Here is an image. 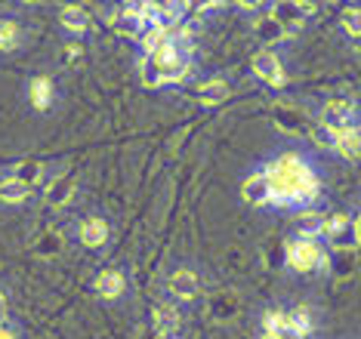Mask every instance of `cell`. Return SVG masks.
<instances>
[{
  "label": "cell",
  "instance_id": "obj_20",
  "mask_svg": "<svg viewBox=\"0 0 361 339\" xmlns=\"http://www.w3.org/2000/svg\"><path fill=\"white\" fill-rule=\"evenodd\" d=\"M40 173H44V167H40V161H22V164H16L13 179L31 188V185H37V182H40Z\"/></svg>",
  "mask_w": 361,
  "mask_h": 339
},
{
  "label": "cell",
  "instance_id": "obj_29",
  "mask_svg": "<svg viewBox=\"0 0 361 339\" xmlns=\"http://www.w3.org/2000/svg\"><path fill=\"white\" fill-rule=\"evenodd\" d=\"M262 339H302V336H297V333H266Z\"/></svg>",
  "mask_w": 361,
  "mask_h": 339
},
{
  "label": "cell",
  "instance_id": "obj_19",
  "mask_svg": "<svg viewBox=\"0 0 361 339\" xmlns=\"http://www.w3.org/2000/svg\"><path fill=\"white\" fill-rule=\"evenodd\" d=\"M111 22H114V28L118 31H124V35H130V37H139V4L121 10Z\"/></svg>",
  "mask_w": 361,
  "mask_h": 339
},
{
  "label": "cell",
  "instance_id": "obj_32",
  "mask_svg": "<svg viewBox=\"0 0 361 339\" xmlns=\"http://www.w3.org/2000/svg\"><path fill=\"white\" fill-rule=\"evenodd\" d=\"M0 339H16V336L10 333V330H0Z\"/></svg>",
  "mask_w": 361,
  "mask_h": 339
},
{
  "label": "cell",
  "instance_id": "obj_2",
  "mask_svg": "<svg viewBox=\"0 0 361 339\" xmlns=\"http://www.w3.org/2000/svg\"><path fill=\"white\" fill-rule=\"evenodd\" d=\"M287 266L293 271H312L327 266V253L315 244V238H297L287 244Z\"/></svg>",
  "mask_w": 361,
  "mask_h": 339
},
{
  "label": "cell",
  "instance_id": "obj_15",
  "mask_svg": "<svg viewBox=\"0 0 361 339\" xmlns=\"http://www.w3.org/2000/svg\"><path fill=\"white\" fill-rule=\"evenodd\" d=\"M195 96H198V102H204V105H219L232 96V90H228L226 80H210V84H201L195 90Z\"/></svg>",
  "mask_w": 361,
  "mask_h": 339
},
{
  "label": "cell",
  "instance_id": "obj_12",
  "mask_svg": "<svg viewBox=\"0 0 361 339\" xmlns=\"http://www.w3.org/2000/svg\"><path fill=\"white\" fill-rule=\"evenodd\" d=\"M80 241H84L87 247H102L105 241H109V226L93 216V219H84L80 222Z\"/></svg>",
  "mask_w": 361,
  "mask_h": 339
},
{
  "label": "cell",
  "instance_id": "obj_5",
  "mask_svg": "<svg viewBox=\"0 0 361 339\" xmlns=\"http://www.w3.org/2000/svg\"><path fill=\"white\" fill-rule=\"evenodd\" d=\"M253 71H257V78H262L272 87L284 84V68H281V62H278V56L272 49H262V53L253 56Z\"/></svg>",
  "mask_w": 361,
  "mask_h": 339
},
{
  "label": "cell",
  "instance_id": "obj_3",
  "mask_svg": "<svg viewBox=\"0 0 361 339\" xmlns=\"http://www.w3.org/2000/svg\"><path fill=\"white\" fill-rule=\"evenodd\" d=\"M322 127H327L334 136L355 130V105L349 99H331L322 111Z\"/></svg>",
  "mask_w": 361,
  "mask_h": 339
},
{
  "label": "cell",
  "instance_id": "obj_25",
  "mask_svg": "<svg viewBox=\"0 0 361 339\" xmlns=\"http://www.w3.org/2000/svg\"><path fill=\"white\" fill-rule=\"evenodd\" d=\"M19 37H22L19 25L16 22H0V49H4V53L19 47Z\"/></svg>",
  "mask_w": 361,
  "mask_h": 339
},
{
  "label": "cell",
  "instance_id": "obj_6",
  "mask_svg": "<svg viewBox=\"0 0 361 339\" xmlns=\"http://www.w3.org/2000/svg\"><path fill=\"white\" fill-rule=\"evenodd\" d=\"M272 118L281 130L287 133H297V136H309L312 133V123L306 121V114H300L297 109H287V105H272Z\"/></svg>",
  "mask_w": 361,
  "mask_h": 339
},
{
  "label": "cell",
  "instance_id": "obj_31",
  "mask_svg": "<svg viewBox=\"0 0 361 339\" xmlns=\"http://www.w3.org/2000/svg\"><path fill=\"white\" fill-rule=\"evenodd\" d=\"M4 318H6V300L0 296V321H4Z\"/></svg>",
  "mask_w": 361,
  "mask_h": 339
},
{
  "label": "cell",
  "instance_id": "obj_13",
  "mask_svg": "<svg viewBox=\"0 0 361 339\" xmlns=\"http://www.w3.org/2000/svg\"><path fill=\"white\" fill-rule=\"evenodd\" d=\"M93 287H96L99 296H105V300H118L127 284H124V275H121V271H102Z\"/></svg>",
  "mask_w": 361,
  "mask_h": 339
},
{
  "label": "cell",
  "instance_id": "obj_24",
  "mask_svg": "<svg viewBox=\"0 0 361 339\" xmlns=\"http://www.w3.org/2000/svg\"><path fill=\"white\" fill-rule=\"evenodd\" d=\"M262 324H266V333H290L287 330V312L281 309H269L262 315Z\"/></svg>",
  "mask_w": 361,
  "mask_h": 339
},
{
  "label": "cell",
  "instance_id": "obj_16",
  "mask_svg": "<svg viewBox=\"0 0 361 339\" xmlns=\"http://www.w3.org/2000/svg\"><path fill=\"white\" fill-rule=\"evenodd\" d=\"M324 213H318V210H306V213H300L297 216V235L300 238H318L324 231Z\"/></svg>",
  "mask_w": 361,
  "mask_h": 339
},
{
  "label": "cell",
  "instance_id": "obj_21",
  "mask_svg": "<svg viewBox=\"0 0 361 339\" xmlns=\"http://www.w3.org/2000/svg\"><path fill=\"white\" fill-rule=\"evenodd\" d=\"M28 197H31V188L22 185V182H16V179L0 182V201H6V204H22V201H28Z\"/></svg>",
  "mask_w": 361,
  "mask_h": 339
},
{
  "label": "cell",
  "instance_id": "obj_10",
  "mask_svg": "<svg viewBox=\"0 0 361 339\" xmlns=\"http://www.w3.org/2000/svg\"><path fill=\"white\" fill-rule=\"evenodd\" d=\"M253 37L262 40V44H278V40L287 37V31L272 13H266V16H257V22H253Z\"/></svg>",
  "mask_w": 361,
  "mask_h": 339
},
{
  "label": "cell",
  "instance_id": "obj_18",
  "mask_svg": "<svg viewBox=\"0 0 361 339\" xmlns=\"http://www.w3.org/2000/svg\"><path fill=\"white\" fill-rule=\"evenodd\" d=\"M28 96H31V105L35 109H50V102H53V84H50V78H35L31 80V87H28Z\"/></svg>",
  "mask_w": 361,
  "mask_h": 339
},
{
  "label": "cell",
  "instance_id": "obj_26",
  "mask_svg": "<svg viewBox=\"0 0 361 339\" xmlns=\"http://www.w3.org/2000/svg\"><path fill=\"white\" fill-rule=\"evenodd\" d=\"M343 28L349 31L352 37H361V10H343Z\"/></svg>",
  "mask_w": 361,
  "mask_h": 339
},
{
  "label": "cell",
  "instance_id": "obj_23",
  "mask_svg": "<svg viewBox=\"0 0 361 339\" xmlns=\"http://www.w3.org/2000/svg\"><path fill=\"white\" fill-rule=\"evenodd\" d=\"M287 330L297 336H306L312 330V312L309 309H293L287 312Z\"/></svg>",
  "mask_w": 361,
  "mask_h": 339
},
{
  "label": "cell",
  "instance_id": "obj_8",
  "mask_svg": "<svg viewBox=\"0 0 361 339\" xmlns=\"http://www.w3.org/2000/svg\"><path fill=\"white\" fill-rule=\"evenodd\" d=\"M312 10H315L312 4H290V0H284V4L272 6V16L284 25V31H290V28H297V25H302V19H306Z\"/></svg>",
  "mask_w": 361,
  "mask_h": 339
},
{
  "label": "cell",
  "instance_id": "obj_17",
  "mask_svg": "<svg viewBox=\"0 0 361 339\" xmlns=\"http://www.w3.org/2000/svg\"><path fill=\"white\" fill-rule=\"evenodd\" d=\"M176 330H179L176 309H170V305H158V309H154V333L158 336H173Z\"/></svg>",
  "mask_w": 361,
  "mask_h": 339
},
{
  "label": "cell",
  "instance_id": "obj_9",
  "mask_svg": "<svg viewBox=\"0 0 361 339\" xmlns=\"http://www.w3.org/2000/svg\"><path fill=\"white\" fill-rule=\"evenodd\" d=\"M241 197H244L247 204H253V207H262V204L272 201V192H269V179H266V173H257V176L244 179Z\"/></svg>",
  "mask_w": 361,
  "mask_h": 339
},
{
  "label": "cell",
  "instance_id": "obj_7",
  "mask_svg": "<svg viewBox=\"0 0 361 339\" xmlns=\"http://www.w3.org/2000/svg\"><path fill=\"white\" fill-rule=\"evenodd\" d=\"M167 287H170V293L179 296V300H195V296L201 293V281L195 271H188V269H179L170 275L167 281Z\"/></svg>",
  "mask_w": 361,
  "mask_h": 339
},
{
  "label": "cell",
  "instance_id": "obj_30",
  "mask_svg": "<svg viewBox=\"0 0 361 339\" xmlns=\"http://www.w3.org/2000/svg\"><path fill=\"white\" fill-rule=\"evenodd\" d=\"M352 228H355V244H361V213L352 219Z\"/></svg>",
  "mask_w": 361,
  "mask_h": 339
},
{
  "label": "cell",
  "instance_id": "obj_11",
  "mask_svg": "<svg viewBox=\"0 0 361 339\" xmlns=\"http://www.w3.org/2000/svg\"><path fill=\"white\" fill-rule=\"evenodd\" d=\"M71 195H75V179L71 176H56L50 179V185H47V204L50 207H62V204H68L71 201Z\"/></svg>",
  "mask_w": 361,
  "mask_h": 339
},
{
  "label": "cell",
  "instance_id": "obj_1",
  "mask_svg": "<svg viewBox=\"0 0 361 339\" xmlns=\"http://www.w3.org/2000/svg\"><path fill=\"white\" fill-rule=\"evenodd\" d=\"M272 204H309L318 197V176L300 154H281L266 170Z\"/></svg>",
  "mask_w": 361,
  "mask_h": 339
},
{
  "label": "cell",
  "instance_id": "obj_27",
  "mask_svg": "<svg viewBox=\"0 0 361 339\" xmlns=\"http://www.w3.org/2000/svg\"><path fill=\"white\" fill-rule=\"evenodd\" d=\"M309 136H312V142L322 145V148H334V145H336V136H334L327 127H322V123H318V127L312 123V133H309Z\"/></svg>",
  "mask_w": 361,
  "mask_h": 339
},
{
  "label": "cell",
  "instance_id": "obj_28",
  "mask_svg": "<svg viewBox=\"0 0 361 339\" xmlns=\"http://www.w3.org/2000/svg\"><path fill=\"white\" fill-rule=\"evenodd\" d=\"M62 247V241H59V235H47V241H40V247L37 250L40 253H56Z\"/></svg>",
  "mask_w": 361,
  "mask_h": 339
},
{
  "label": "cell",
  "instance_id": "obj_14",
  "mask_svg": "<svg viewBox=\"0 0 361 339\" xmlns=\"http://www.w3.org/2000/svg\"><path fill=\"white\" fill-rule=\"evenodd\" d=\"M334 152L343 154L346 161H361V130L355 127V130H349V133H340Z\"/></svg>",
  "mask_w": 361,
  "mask_h": 339
},
{
  "label": "cell",
  "instance_id": "obj_22",
  "mask_svg": "<svg viewBox=\"0 0 361 339\" xmlns=\"http://www.w3.org/2000/svg\"><path fill=\"white\" fill-rule=\"evenodd\" d=\"M59 22L65 25L68 31H87V25H90V16L80 10V6H62V13H59Z\"/></svg>",
  "mask_w": 361,
  "mask_h": 339
},
{
  "label": "cell",
  "instance_id": "obj_4",
  "mask_svg": "<svg viewBox=\"0 0 361 339\" xmlns=\"http://www.w3.org/2000/svg\"><path fill=\"white\" fill-rule=\"evenodd\" d=\"M327 244L334 250H352L355 247V228H352V216L349 213H334V216L324 219V231Z\"/></svg>",
  "mask_w": 361,
  "mask_h": 339
}]
</instances>
